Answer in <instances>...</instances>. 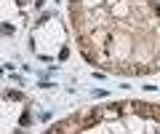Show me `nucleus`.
Listing matches in <instances>:
<instances>
[{
  "label": "nucleus",
  "instance_id": "f257e3e1",
  "mask_svg": "<svg viewBox=\"0 0 160 134\" xmlns=\"http://www.w3.org/2000/svg\"><path fill=\"white\" fill-rule=\"evenodd\" d=\"M69 19L88 64L115 75L160 72L158 0H69Z\"/></svg>",
  "mask_w": 160,
  "mask_h": 134
},
{
  "label": "nucleus",
  "instance_id": "f03ea898",
  "mask_svg": "<svg viewBox=\"0 0 160 134\" xmlns=\"http://www.w3.org/2000/svg\"><path fill=\"white\" fill-rule=\"evenodd\" d=\"M29 43H32V54L43 62H62L69 56L67 29H64L62 16L56 11L43 13L35 22L32 32H29Z\"/></svg>",
  "mask_w": 160,
  "mask_h": 134
},
{
  "label": "nucleus",
  "instance_id": "7ed1b4c3",
  "mask_svg": "<svg viewBox=\"0 0 160 134\" xmlns=\"http://www.w3.org/2000/svg\"><path fill=\"white\" fill-rule=\"evenodd\" d=\"M32 0H0V38L19 35L29 22Z\"/></svg>",
  "mask_w": 160,
  "mask_h": 134
}]
</instances>
